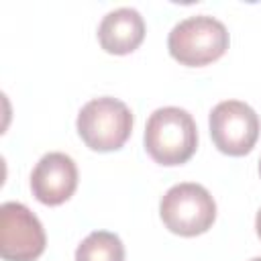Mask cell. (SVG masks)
Masks as SVG:
<instances>
[{
  "instance_id": "1",
  "label": "cell",
  "mask_w": 261,
  "mask_h": 261,
  "mask_svg": "<svg viewBox=\"0 0 261 261\" xmlns=\"http://www.w3.org/2000/svg\"><path fill=\"white\" fill-rule=\"evenodd\" d=\"M198 147V128L192 114L177 106L157 108L145 126V149L159 165H181Z\"/></svg>"
},
{
  "instance_id": "2",
  "label": "cell",
  "mask_w": 261,
  "mask_h": 261,
  "mask_svg": "<svg viewBox=\"0 0 261 261\" xmlns=\"http://www.w3.org/2000/svg\"><path fill=\"white\" fill-rule=\"evenodd\" d=\"M167 49L169 55L181 65L200 67L224 55L228 49V31L214 16H188L171 29Z\"/></svg>"
},
{
  "instance_id": "3",
  "label": "cell",
  "mask_w": 261,
  "mask_h": 261,
  "mask_svg": "<svg viewBox=\"0 0 261 261\" xmlns=\"http://www.w3.org/2000/svg\"><path fill=\"white\" fill-rule=\"evenodd\" d=\"M75 126L86 147L108 153L120 149L128 141L133 133V112L122 100L102 96L82 106Z\"/></svg>"
},
{
  "instance_id": "4",
  "label": "cell",
  "mask_w": 261,
  "mask_h": 261,
  "mask_svg": "<svg viewBox=\"0 0 261 261\" xmlns=\"http://www.w3.org/2000/svg\"><path fill=\"white\" fill-rule=\"evenodd\" d=\"M159 216L167 230L179 237L206 232L216 220V202L210 192L194 181L171 186L159 202Z\"/></svg>"
},
{
  "instance_id": "5",
  "label": "cell",
  "mask_w": 261,
  "mask_h": 261,
  "mask_svg": "<svg viewBox=\"0 0 261 261\" xmlns=\"http://www.w3.org/2000/svg\"><path fill=\"white\" fill-rule=\"evenodd\" d=\"M210 137L216 149L230 157L247 155L259 139V116L241 100L218 102L208 118Z\"/></svg>"
},
{
  "instance_id": "6",
  "label": "cell",
  "mask_w": 261,
  "mask_h": 261,
  "mask_svg": "<svg viewBox=\"0 0 261 261\" xmlns=\"http://www.w3.org/2000/svg\"><path fill=\"white\" fill-rule=\"evenodd\" d=\"M45 245L47 237L35 212L20 202L0 206V257L4 261H35Z\"/></svg>"
},
{
  "instance_id": "7",
  "label": "cell",
  "mask_w": 261,
  "mask_h": 261,
  "mask_svg": "<svg viewBox=\"0 0 261 261\" xmlns=\"http://www.w3.org/2000/svg\"><path fill=\"white\" fill-rule=\"evenodd\" d=\"M77 188L75 161L59 151L43 155L31 173V192L45 206H59Z\"/></svg>"
},
{
  "instance_id": "8",
  "label": "cell",
  "mask_w": 261,
  "mask_h": 261,
  "mask_svg": "<svg viewBox=\"0 0 261 261\" xmlns=\"http://www.w3.org/2000/svg\"><path fill=\"white\" fill-rule=\"evenodd\" d=\"M145 39V20L139 10L122 6L110 10L98 24V41L106 53H133Z\"/></svg>"
},
{
  "instance_id": "9",
  "label": "cell",
  "mask_w": 261,
  "mask_h": 261,
  "mask_svg": "<svg viewBox=\"0 0 261 261\" xmlns=\"http://www.w3.org/2000/svg\"><path fill=\"white\" fill-rule=\"evenodd\" d=\"M75 261H124V245L114 232L94 230L77 245Z\"/></svg>"
},
{
  "instance_id": "10",
  "label": "cell",
  "mask_w": 261,
  "mask_h": 261,
  "mask_svg": "<svg viewBox=\"0 0 261 261\" xmlns=\"http://www.w3.org/2000/svg\"><path fill=\"white\" fill-rule=\"evenodd\" d=\"M255 228H257V234H259V239H261V208H259V212H257V216H255Z\"/></svg>"
},
{
  "instance_id": "11",
  "label": "cell",
  "mask_w": 261,
  "mask_h": 261,
  "mask_svg": "<svg viewBox=\"0 0 261 261\" xmlns=\"http://www.w3.org/2000/svg\"><path fill=\"white\" fill-rule=\"evenodd\" d=\"M249 261H261V257H253V259H249Z\"/></svg>"
},
{
  "instance_id": "12",
  "label": "cell",
  "mask_w": 261,
  "mask_h": 261,
  "mask_svg": "<svg viewBox=\"0 0 261 261\" xmlns=\"http://www.w3.org/2000/svg\"><path fill=\"white\" fill-rule=\"evenodd\" d=\"M259 175H261V159H259Z\"/></svg>"
}]
</instances>
